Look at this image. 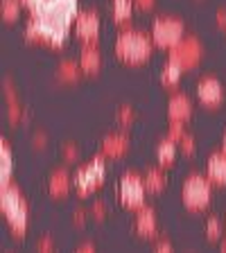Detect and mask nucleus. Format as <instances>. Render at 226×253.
Masks as SVG:
<instances>
[{"label":"nucleus","mask_w":226,"mask_h":253,"mask_svg":"<svg viewBox=\"0 0 226 253\" xmlns=\"http://www.w3.org/2000/svg\"><path fill=\"white\" fill-rule=\"evenodd\" d=\"M79 16V0H43L32 9L27 21V39L61 47L68 30Z\"/></svg>","instance_id":"1"},{"label":"nucleus","mask_w":226,"mask_h":253,"mask_svg":"<svg viewBox=\"0 0 226 253\" xmlns=\"http://www.w3.org/2000/svg\"><path fill=\"white\" fill-rule=\"evenodd\" d=\"M152 47H154L152 37L140 30H122L116 39L118 59H122L125 63H132V66L147 61L149 54H152Z\"/></svg>","instance_id":"2"},{"label":"nucleus","mask_w":226,"mask_h":253,"mask_svg":"<svg viewBox=\"0 0 226 253\" xmlns=\"http://www.w3.org/2000/svg\"><path fill=\"white\" fill-rule=\"evenodd\" d=\"M0 208L5 212L14 235L21 237L27 228V204H25V199H23L21 190L16 188V185H11V183L2 185V192H0Z\"/></svg>","instance_id":"3"},{"label":"nucleus","mask_w":226,"mask_h":253,"mask_svg":"<svg viewBox=\"0 0 226 253\" xmlns=\"http://www.w3.org/2000/svg\"><path fill=\"white\" fill-rule=\"evenodd\" d=\"M211 195H213V183L208 176H199V174H192L188 176L181 190V199L183 206L192 212L204 211L206 206L211 204Z\"/></svg>","instance_id":"4"},{"label":"nucleus","mask_w":226,"mask_h":253,"mask_svg":"<svg viewBox=\"0 0 226 253\" xmlns=\"http://www.w3.org/2000/svg\"><path fill=\"white\" fill-rule=\"evenodd\" d=\"M104 176H106V165L100 156L89 161L86 165H82L79 172L75 174V188H77L79 197H86L90 192H95L104 183Z\"/></svg>","instance_id":"5"},{"label":"nucleus","mask_w":226,"mask_h":253,"mask_svg":"<svg viewBox=\"0 0 226 253\" xmlns=\"http://www.w3.org/2000/svg\"><path fill=\"white\" fill-rule=\"evenodd\" d=\"M185 37V30H183V23L177 21V18H170V16H163L158 18L152 27V41L154 45L163 47V50H172L181 39Z\"/></svg>","instance_id":"6"},{"label":"nucleus","mask_w":226,"mask_h":253,"mask_svg":"<svg viewBox=\"0 0 226 253\" xmlns=\"http://www.w3.org/2000/svg\"><path fill=\"white\" fill-rule=\"evenodd\" d=\"M120 201L129 208V211H138L145 206V195H147V185L145 179H140L138 174H125L118 188Z\"/></svg>","instance_id":"7"},{"label":"nucleus","mask_w":226,"mask_h":253,"mask_svg":"<svg viewBox=\"0 0 226 253\" xmlns=\"http://www.w3.org/2000/svg\"><path fill=\"white\" fill-rule=\"evenodd\" d=\"M199 59H201V45L192 37H183L170 50V61H177L183 70L195 68L197 63H199Z\"/></svg>","instance_id":"8"},{"label":"nucleus","mask_w":226,"mask_h":253,"mask_svg":"<svg viewBox=\"0 0 226 253\" xmlns=\"http://www.w3.org/2000/svg\"><path fill=\"white\" fill-rule=\"evenodd\" d=\"M75 34L84 43H95L100 34V16L95 11H82L75 21Z\"/></svg>","instance_id":"9"},{"label":"nucleus","mask_w":226,"mask_h":253,"mask_svg":"<svg viewBox=\"0 0 226 253\" xmlns=\"http://www.w3.org/2000/svg\"><path fill=\"white\" fill-rule=\"evenodd\" d=\"M197 97H199L201 104L211 106V109H217V106L224 102V88L217 79L213 77H204L197 84Z\"/></svg>","instance_id":"10"},{"label":"nucleus","mask_w":226,"mask_h":253,"mask_svg":"<svg viewBox=\"0 0 226 253\" xmlns=\"http://www.w3.org/2000/svg\"><path fill=\"white\" fill-rule=\"evenodd\" d=\"M206 176L211 179L213 185H224L226 183V152H215L208 158L206 165Z\"/></svg>","instance_id":"11"},{"label":"nucleus","mask_w":226,"mask_h":253,"mask_svg":"<svg viewBox=\"0 0 226 253\" xmlns=\"http://www.w3.org/2000/svg\"><path fill=\"white\" fill-rule=\"evenodd\" d=\"M79 66L86 75H95L102 66V54L95 43H84V50L79 54Z\"/></svg>","instance_id":"12"},{"label":"nucleus","mask_w":226,"mask_h":253,"mask_svg":"<svg viewBox=\"0 0 226 253\" xmlns=\"http://www.w3.org/2000/svg\"><path fill=\"white\" fill-rule=\"evenodd\" d=\"M168 116H170V120L185 122L190 116H192V102H190L183 93L172 95V100H170V106H168Z\"/></svg>","instance_id":"13"},{"label":"nucleus","mask_w":226,"mask_h":253,"mask_svg":"<svg viewBox=\"0 0 226 253\" xmlns=\"http://www.w3.org/2000/svg\"><path fill=\"white\" fill-rule=\"evenodd\" d=\"M136 228L142 237H152L156 233V215H154L152 208L142 206L136 212Z\"/></svg>","instance_id":"14"},{"label":"nucleus","mask_w":226,"mask_h":253,"mask_svg":"<svg viewBox=\"0 0 226 253\" xmlns=\"http://www.w3.org/2000/svg\"><path fill=\"white\" fill-rule=\"evenodd\" d=\"M47 190L52 197H63L70 190V176L66 169H57V172L50 176V183H47Z\"/></svg>","instance_id":"15"},{"label":"nucleus","mask_w":226,"mask_h":253,"mask_svg":"<svg viewBox=\"0 0 226 253\" xmlns=\"http://www.w3.org/2000/svg\"><path fill=\"white\" fill-rule=\"evenodd\" d=\"M129 149V142L125 136H109L102 142V154L104 156H122Z\"/></svg>","instance_id":"16"},{"label":"nucleus","mask_w":226,"mask_h":253,"mask_svg":"<svg viewBox=\"0 0 226 253\" xmlns=\"http://www.w3.org/2000/svg\"><path fill=\"white\" fill-rule=\"evenodd\" d=\"M177 145H179V142H174L172 138H165V140L158 142V147H156V158H158V163L163 165V168L172 165L174 156H177Z\"/></svg>","instance_id":"17"},{"label":"nucleus","mask_w":226,"mask_h":253,"mask_svg":"<svg viewBox=\"0 0 226 253\" xmlns=\"http://www.w3.org/2000/svg\"><path fill=\"white\" fill-rule=\"evenodd\" d=\"M181 75H183V68H181L177 61H168L165 63L163 73H161V82H163V86H177L179 84Z\"/></svg>","instance_id":"18"},{"label":"nucleus","mask_w":226,"mask_h":253,"mask_svg":"<svg viewBox=\"0 0 226 253\" xmlns=\"http://www.w3.org/2000/svg\"><path fill=\"white\" fill-rule=\"evenodd\" d=\"M134 11V0H113V18L116 23H129Z\"/></svg>","instance_id":"19"},{"label":"nucleus","mask_w":226,"mask_h":253,"mask_svg":"<svg viewBox=\"0 0 226 253\" xmlns=\"http://www.w3.org/2000/svg\"><path fill=\"white\" fill-rule=\"evenodd\" d=\"M0 152H2V169H0V183L7 185V183H9V176H11V165H14V156H11V149H9V145H7V140L2 142Z\"/></svg>","instance_id":"20"},{"label":"nucleus","mask_w":226,"mask_h":253,"mask_svg":"<svg viewBox=\"0 0 226 253\" xmlns=\"http://www.w3.org/2000/svg\"><path fill=\"white\" fill-rule=\"evenodd\" d=\"M145 185H147V192H161L165 188V174L161 169H149L145 174Z\"/></svg>","instance_id":"21"},{"label":"nucleus","mask_w":226,"mask_h":253,"mask_svg":"<svg viewBox=\"0 0 226 253\" xmlns=\"http://www.w3.org/2000/svg\"><path fill=\"white\" fill-rule=\"evenodd\" d=\"M21 0H2V18H5L7 23H11V21H16L18 18V14H21Z\"/></svg>","instance_id":"22"},{"label":"nucleus","mask_w":226,"mask_h":253,"mask_svg":"<svg viewBox=\"0 0 226 253\" xmlns=\"http://www.w3.org/2000/svg\"><path fill=\"white\" fill-rule=\"evenodd\" d=\"M82 73H84L82 66H79V63H73V61L61 63V68H59V77H61L63 82H75Z\"/></svg>","instance_id":"23"},{"label":"nucleus","mask_w":226,"mask_h":253,"mask_svg":"<svg viewBox=\"0 0 226 253\" xmlns=\"http://www.w3.org/2000/svg\"><path fill=\"white\" fill-rule=\"evenodd\" d=\"M206 235H208V240H220V235H222L220 219H208V224H206Z\"/></svg>","instance_id":"24"},{"label":"nucleus","mask_w":226,"mask_h":253,"mask_svg":"<svg viewBox=\"0 0 226 253\" xmlns=\"http://www.w3.org/2000/svg\"><path fill=\"white\" fill-rule=\"evenodd\" d=\"M183 136H185V131H183V122L172 120V125H170V133H168V138H172L174 142H179Z\"/></svg>","instance_id":"25"},{"label":"nucleus","mask_w":226,"mask_h":253,"mask_svg":"<svg viewBox=\"0 0 226 253\" xmlns=\"http://www.w3.org/2000/svg\"><path fill=\"white\" fill-rule=\"evenodd\" d=\"M179 145H181V149H183V154H192V152H195V138H192V136H183L179 140Z\"/></svg>","instance_id":"26"},{"label":"nucleus","mask_w":226,"mask_h":253,"mask_svg":"<svg viewBox=\"0 0 226 253\" xmlns=\"http://www.w3.org/2000/svg\"><path fill=\"white\" fill-rule=\"evenodd\" d=\"M118 118H120V122H122V125H129V122H132V118H134L132 109H127V106H125V109H122L120 113H118Z\"/></svg>","instance_id":"27"},{"label":"nucleus","mask_w":226,"mask_h":253,"mask_svg":"<svg viewBox=\"0 0 226 253\" xmlns=\"http://www.w3.org/2000/svg\"><path fill=\"white\" fill-rule=\"evenodd\" d=\"M134 5H136L140 11H147L154 7V0H134Z\"/></svg>","instance_id":"28"},{"label":"nucleus","mask_w":226,"mask_h":253,"mask_svg":"<svg viewBox=\"0 0 226 253\" xmlns=\"http://www.w3.org/2000/svg\"><path fill=\"white\" fill-rule=\"evenodd\" d=\"M104 211H106V208H104V204H102V201H97V204L93 206V215L97 217V219H100V217L104 215Z\"/></svg>","instance_id":"29"},{"label":"nucleus","mask_w":226,"mask_h":253,"mask_svg":"<svg viewBox=\"0 0 226 253\" xmlns=\"http://www.w3.org/2000/svg\"><path fill=\"white\" fill-rule=\"evenodd\" d=\"M50 249H52V240H50V237H45V240L39 242V251H50Z\"/></svg>","instance_id":"30"},{"label":"nucleus","mask_w":226,"mask_h":253,"mask_svg":"<svg viewBox=\"0 0 226 253\" xmlns=\"http://www.w3.org/2000/svg\"><path fill=\"white\" fill-rule=\"evenodd\" d=\"M21 2H23V5H25L27 7V9H34V7H39V5H41V2H43V0H21Z\"/></svg>","instance_id":"31"},{"label":"nucleus","mask_w":226,"mask_h":253,"mask_svg":"<svg viewBox=\"0 0 226 253\" xmlns=\"http://www.w3.org/2000/svg\"><path fill=\"white\" fill-rule=\"evenodd\" d=\"M63 154H66V158H68V161H75V158H77V149H75V147H66V149H63Z\"/></svg>","instance_id":"32"},{"label":"nucleus","mask_w":226,"mask_h":253,"mask_svg":"<svg viewBox=\"0 0 226 253\" xmlns=\"http://www.w3.org/2000/svg\"><path fill=\"white\" fill-rule=\"evenodd\" d=\"M156 251H172V247H170V242H158Z\"/></svg>","instance_id":"33"},{"label":"nucleus","mask_w":226,"mask_h":253,"mask_svg":"<svg viewBox=\"0 0 226 253\" xmlns=\"http://www.w3.org/2000/svg\"><path fill=\"white\" fill-rule=\"evenodd\" d=\"M217 21H220V25H224V27H226V14H224V11H220V16H217Z\"/></svg>","instance_id":"34"},{"label":"nucleus","mask_w":226,"mask_h":253,"mask_svg":"<svg viewBox=\"0 0 226 253\" xmlns=\"http://www.w3.org/2000/svg\"><path fill=\"white\" fill-rule=\"evenodd\" d=\"M82 219H84V212H75V221H77V224H82Z\"/></svg>","instance_id":"35"},{"label":"nucleus","mask_w":226,"mask_h":253,"mask_svg":"<svg viewBox=\"0 0 226 253\" xmlns=\"http://www.w3.org/2000/svg\"><path fill=\"white\" fill-rule=\"evenodd\" d=\"M222 149L226 152V133H224V140H222Z\"/></svg>","instance_id":"36"},{"label":"nucleus","mask_w":226,"mask_h":253,"mask_svg":"<svg viewBox=\"0 0 226 253\" xmlns=\"http://www.w3.org/2000/svg\"><path fill=\"white\" fill-rule=\"evenodd\" d=\"M222 251H226V240H224V242H222Z\"/></svg>","instance_id":"37"}]
</instances>
